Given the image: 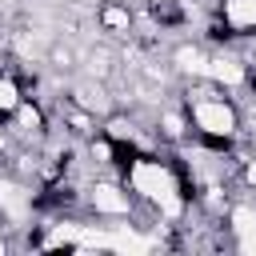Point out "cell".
<instances>
[{"mask_svg":"<svg viewBox=\"0 0 256 256\" xmlns=\"http://www.w3.org/2000/svg\"><path fill=\"white\" fill-rule=\"evenodd\" d=\"M240 184H244V192H256V152H248L240 160Z\"/></svg>","mask_w":256,"mask_h":256,"instance_id":"d6986e66","label":"cell"},{"mask_svg":"<svg viewBox=\"0 0 256 256\" xmlns=\"http://www.w3.org/2000/svg\"><path fill=\"white\" fill-rule=\"evenodd\" d=\"M8 248H12V240H8V236H4V232H0V256H4V252H8Z\"/></svg>","mask_w":256,"mask_h":256,"instance_id":"ffe728a7","label":"cell"},{"mask_svg":"<svg viewBox=\"0 0 256 256\" xmlns=\"http://www.w3.org/2000/svg\"><path fill=\"white\" fill-rule=\"evenodd\" d=\"M96 24H100L104 32H112V36L128 40L132 28H136V16H132L128 0H100V4H96Z\"/></svg>","mask_w":256,"mask_h":256,"instance_id":"30bf717a","label":"cell"},{"mask_svg":"<svg viewBox=\"0 0 256 256\" xmlns=\"http://www.w3.org/2000/svg\"><path fill=\"white\" fill-rule=\"evenodd\" d=\"M220 24L228 36H256V0H220Z\"/></svg>","mask_w":256,"mask_h":256,"instance_id":"8fae6325","label":"cell"},{"mask_svg":"<svg viewBox=\"0 0 256 256\" xmlns=\"http://www.w3.org/2000/svg\"><path fill=\"white\" fill-rule=\"evenodd\" d=\"M128 192L136 196V204H148L160 220L180 224L188 212V192H184V176L172 160L152 156V152H128L124 160V176Z\"/></svg>","mask_w":256,"mask_h":256,"instance_id":"6da1fadb","label":"cell"},{"mask_svg":"<svg viewBox=\"0 0 256 256\" xmlns=\"http://www.w3.org/2000/svg\"><path fill=\"white\" fill-rule=\"evenodd\" d=\"M4 124H8V136H16L20 144H36V140H44V132H48L44 108H40L36 100H20V108H16Z\"/></svg>","mask_w":256,"mask_h":256,"instance_id":"ba28073f","label":"cell"},{"mask_svg":"<svg viewBox=\"0 0 256 256\" xmlns=\"http://www.w3.org/2000/svg\"><path fill=\"white\" fill-rule=\"evenodd\" d=\"M224 224H228L232 248L244 256H256V200H228Z\"/></svg>","mask_w":256,"mask_h":256,"instance_id":"5b68a950","label":"cell"},{"mask_svg":"<svg viewBox=\"0 0 256 256\" xmlns=\"http://www.w3.org/2000/svg\"><path fill=\"white\" fill-rule=\"evenodd\" d=\"M32 204H36L32 188L16 172H0V220L8 228H24L32 220Z\"/></svg>","mask_w":256,"mask_h":256,"instance_id":"277c9868","label":"cell"},{"mask_svg":"<svg viewBox=\"0 0 256 256\" xmlns=\"http://www.w3.org/2000/svg\"><path fill=\"white\" fill-rule=\"evenodd\" d=\"M68 100L84 112H92L96 120H104L108 112H116V96L108 88V80H92V76H80L68 84Z\"/></svg>","mask_w":256,"mask_h":256,"instance_id":"8992f818","label":"cell"},{"mask_svg":"<svg viewBox=\"0 0 256 256\" xmlns=\"http://www.w3.org/2000/svg\"><path fill=\"white\" fill-rule=\"evenodd\" d=\"M152 132H156L160 140H168V144H184L188 132H192V124H188V108H184V104H168V108H160Z\"/></svg>","mask_w":256,"mask_h":256,"instance_id":"7c38bea8","label":"cell"},{"mask_svg":"<svg viewBox=\"0 0 256 256\" xmlns=\"http://www.w3.org/2000/svg\"><path fill=\"white\" fill-rule=\"evenodd\" d=\"M80 68H84V76H92V80H112V76H116V52H112L108 44L84 48Z\"/></svg>","mask_w":256,"mask_h":256,"instance_id":"5bb4252c","label":"cell"},{"mask_svg":"<svg viewBox=\"0 0 256 256\" xmlns=\"http://www.w3.org/2000/svg\"><path fill=\"white\" fill-rule=\"evenodd\" d=\"M200 204H204L212 216H224V212H228V192H224V184H220V180H208V184L200 188Z\"/></svg>","mask_w":256,"mask_h":256,"instance_id":"ac0fdd59","label":"cell"},{"mask_svg":"<svg viewBox=\"0 0 256 256\" xmlns=\"http://www.w3.org/2000/svg\"><path fill=\"white\" fill-rule=\"evenodd\" d=\"M64 124H68V128H72V132H76V136H84V140H88V136H96V132H100V120H96V116H92V112H84V108H76V104H72V100H68V104H64Z\"/></svg>","mask_w":256,"mask_h":256,"instance_id":"e0dca14e","label":"cell"},{"mask_svg":"<svg viewBox=\"0 0 256 256\" xmlns=\"http://www.w3.org/2000/svg\"><path fill=\"white\" fill-rule=\"evenodd\" d=\"M88 208H92L100 220H128V216L136 212V196L128 192L124 180L104 176V180H96V184L88 188Z\"/></svg>","mask_w":256,"mask_h":256,"instance_id":"3957f363","label":"cell"},{"mask_svg":"<svg viewBox=\"0 0 256 256\" xmlns=\"http://www.w3.org/2000/svg\"><path fill=\"white\" fill-rule=\"evenodd\" d=\"M24 100V84L12 68H0V120H8Z\"/></svg>","mask_w":256,"mask_h":256,"instance_id":"2e32d148","label":"cell"},{"mask_svg":"<svg viewBox=\"0 0 256 256\" xmlns=\"http://www.w3.org/2000/svg\"><path fill=\"white\" fill-rule=\"evenodd\" d=\"M100 132L112 140V144H120V148H128V152H136L144 140H140V132H136V120L132 116H124L120 108L116 112H108L104 120H100Z\"/></svg>","mask_w":256,"mask_h":256,"instance_id":"4fadbf2b","label":"cell"},{"mask_svg":"<svg viewBox=\"0 0 256 256\" xmlns=\"http://www.w3.org/2000/svg\"><path fill=\"white\" fill-rule=\"evenodd\" d=\"M184 108H188L192 132L204 144H212L216 152H228V144L240 136V108L220 88H212L208 80H192V88L184 96Z\"/></svg>","mask_w":256,"mask_h":256,"instance_id":"7a4b0ae2","label":"cell"},{"mask_svg":"<svg viewBox=\"0 0 256 256\" xmlns=\"http://www.w3.org/2000/svg\"><path fill=\"white\" fill-rule=\"evenodd\" d=\"M204 80L220 92H232L240 84H248V60L236 56V52H208V72Z\"/></svg>","mask_w":256,"mask_h":256,"instance_id":"52a82bcc","label":"cell"},{"mask_svg":"<svg viewBox=\"0 0 256 256\" xmlns=\"http://www.w3.org/2000/svg\"><path fill=\"white\" fill-rule=\"evenodd\" d=\"M168 68L180 76V80H204L208 72V48L196 44V40H184L168 52Z\"/></svg>","mask_w":256,"mask_h":256,"instance_id":"9c48e42d","label":"cell"},{"mask_svg":"<svg viewBox=\"0 0 256 256\" xmlns=\"http://www.w3.org/2000/svg\"><path fill=\"white\" fill-rule=\"evenodd\" d=\"M80 56H84V48H72L68 40H52L48 44V52H44V64L52 68V72H76L80 68Z\"/></svg>","mask_w":256,"mask_h":256,"instance_id":"9a60e30c","label":"cell"}]
</instances>
